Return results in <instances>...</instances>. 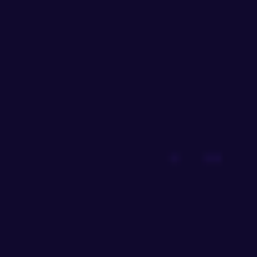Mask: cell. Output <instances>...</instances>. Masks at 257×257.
I'll list each match as a JSON object with an SVG mask.
<instances>
[]
</instances>
